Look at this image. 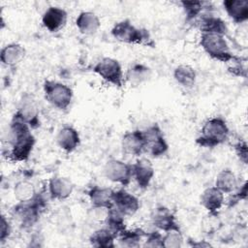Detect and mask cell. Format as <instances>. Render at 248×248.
<instances>
[{
    "label": "cell",
    "instance_id": "6da1fadb",
    "mask_svg": "<svg viewBox=\"0 0 248 248\" xmlns=\"http://www.w3.org/2000/svg\"><path fill=\"white\" fill-rule=\"evenodd\" d=\"M36 143L32 128L14 114L8 132L7 152L3 155L11 162H25L30 157Z\"/></svg>",
    "mask_w": 248,
    "mask_h": 248
},
{
    "label": "cell",
    "instance_id": "7a4b0ae2",
    "mask_svg": "<svg viewBox=\"0 0 248 248\" xmlns=\"http://www.w3.org/2000/svg\"><path fill=\"white\" fill-rule=\"evenodd\" d=\"M230 137V128L222 116H213L206 119L196 139L201 147L213 148L225 143Z\"/></svg>",
    "mask_w": 248,
    "mask_h": 248
},
{
    "label": "cell",
    "instance_id": "3957f363",
    "mask_svg": "<svg viewBox=\"0 0 248 248\" xmlns=\"http://www.w3.org/2000/svg\"><path fill=\"white\" fill-rule=\"evenodd\" d=\"M110 34L116 41L128 45H154L149 31L145 28L135 26L130 19L116 22L112 26Z\"/></svg>",
    "mask_w": 248,
    "mask_h": 248
},
{
    "label": "cell",
    "instance_id": "277c9868",
    "mask_svg": "<svg viewBox=\"0 0 248 248\" xmlns=\"http://www.w3.org/2000/svg\"><path fill=\"white\" fill-rule=\"evenodd\" d=\"M200 46L211 59L219 62L229 63L235 56L223 35L201 33Z\"/></svg>",
    "mask_w": 248,
    "mask_h": 248
},
{
    "label": "cell",
    "instance_id": "5b68a950",
    "mask_svg": "<svg viewBox=\"0 0 248 248\" xmlns=\"http://www.w3.org/2000/svg\"><path fill=\"white\" fill-rule=\"evenodd\" d=\"M46 100L55 108L66 110L74 97L73 89L67 84L53 79H46L43 84Z\"/></svg>",
    "mask_w": 248,
    "mask_h": 248
},
{
    "label": "cell",
    "instance_id": "8992f818",
    "mask_svg": "<svg viewBox=\"0 0 248 248\" xmlns=\"http://www.w3.org/2000/svg\"><path fill=\"white\" fill-rule=\"evenodd\" d=\"M92 71L107 83L121 88L125 83L124 74L120 62L112 57H103L94 66Z\"/></svg>",
    "mask_w": 248,
    "mask_h": 248
},
{
    "label": "cell",
    "instance_id": "52a82bcc",
    "mask_svg": "<svg viewBox=\"0 0 248 248\" xmlns=\"http://www.w3.org/2000/svg\"><path fill=\"white\" fill-rule=\"evenodd\" d=\"M145 140V152L153 158H160L169 151V143L158 123H153L142 130Z\"/></svg>",
    "mask_w": 248,
    "mask_h": 248
},
{
    "label": "cell",
    "instance_id": "ba28073f",
    "mask_svg": "<svg viewBox=\"0 0 248 248\" xmlns=\"http://www.w3.org/2000/svg\"><path fill=\"white\" fill-rule=\"evenodd\" d=\"M44 206V200L37 195L31 202H18L14 208V213L23 228H30L39 220Z\"/></svg>",
    "mask_w": 248,
    "mask_h": 248
},
{
    "label": "cell",
    "instance_id": "9c48e42d",
    "mask_svg": "<svg viewBox=\"0 0 248 248\" xmlns=\"http://www.w3.org/2000/svg\"><path fill=\"white\" fill-rule=\"evenodd\" d=\"M104 175L107 179L122 186H127L133 178L132 165L119 159L111 158L104 166Z\"/></svg>",
    "mask_w": 248,
    "mask_h": 248
},
{
    "label": "cell",
    "instance_id": "30bf717a",
    "mask_svg": "<svg viewBox=\"0 0 248 248\" xmlns=\"http://www.w3.org/2000/svg\"><path fill=\"white\" fill-rule=\"evenodd\" d=\"M15 115L26 122L32 129H36L40 126L38 107L33 96L28 93L21 96Z\"/></svg>",
    "mask_w": 248,
    "mask_h": 248
},
{
    "label": "cell",
    "instance_id": "8fae6325",
    "mask_svg": "<svg viewBox=\"0 0 248 248\" xmlns=\"http://www.w3.org/2000/svg\"><path fill=\"white\" fill-rule=\"evenodd\" d=\"M113 207H115L125 217L133 216L140 207V202L138 197L126 191L119 189L113 193Z\"/></svg>",
    "mask_w": 248,
    "mask_h": 248
},
{
    "label": "cell",
    "instance_id": "7c38bea8",
    "mask_svg": "<svg viewBox=\"0 0 248 248\" xmlns=\"http://www.w3.org/2000/svg\"><path fill=\"white\" fill-rule=\"evenodd\" d=\"M67 20V11L58 6L48 7L42 16V24L50 33H56L63 29Z\"/></svg>",
    "mask_w": 248,
    "mask_h": 248
},
{
    "label": "cell",
    "instance_id": "4fadbf2b",
    "mask_svg": "<svg viewBox=\"0 0 248 248\" xmlns=\"http://www.w3.org/2000/svg\"><path fill=\"white\" fill-rule=\"evenodd\" d=\"M121 147L125 154L140 156L145 152V140L142 130L127 131L121 138Z\"/></svg>",
    "mask_w": 248,
    "mask_h": 248
},
{
    "label": "cell",
    "instance_id": "5bb4252c",
    "mask_svg": "<svg viewBox=\"0 0 248 248\" xmlns=\"http://www.w3.org/2000/svg\"><path fill=\"white\" fill-rule=\"evenodd\" d=\"M132 170L133 178L137 182L138 186L142 190L146 189L150 185L155 175L154 167L146 158H140L132 164Z\"/></svg>",
    "mask_w": 248,
    "mask_h": 248
},
{
    "label": "cell",
    "instance_id": "9a60e30c",
    "mask_svg": "<svg viewBox=\"0 0 248 248\" xmlns=\"http://www.w3.org/2000/svg\"><path fill=\"white\" fill-rule=\"evenodd\" d=\"M56 143L61 150L70 154L74 152L80 144V136L78 130L71 126H63L56 135Z\"/></svg>",
    "mask_w": 248,
    "mask_h": 248
},
{
    "label": "cell",
    "instance_id": "2e32d148",
    "mask_svg": "<svg viewBox=\"0 0 248 248\" xmlns=\"http://www.w3.org/2000/svg\"><path fill=\"white\" fill-rule=\"evenodd\" d=\"M47 191L51 200H67L74 191L73 182L65 176H53L48 180Z\"/></svg>",
    "mask_w": 248,
    "mask_h": 248
},
{
    "label": "cell",
    "instance_id": "e0dca14e",
    "mask_svg": "<svg viewBox=\"0 0 248 248\" xmlns=\"http://www.w3.org/2000/svg\"><path fill=\"white\" fill-rule=\"evenodd\" d=\"M198 25L201 33L219 34L225 37L228 33V26L225 20L212 13H203L198 18Z\"/></svg>",
    "mask_w": 248,
    "mask_h": 248
},
{
    "label": "cell",
    "instance_id": "ac0fdd59",
    "mask_svg": "<svg viewBox=\"0 0 248 248\" xmlns=\"http://www.w3.org/2000/svg\"><path fill=\"white\" fill-rule=\"evenodd\" d=\"M200 202L209 214H218L225 203V194L215 186L208 187L202 191Z\"/></svg>",
    "mask_w": 248,
    "mask_h": 248
},
{
    "label": "cell",
    "instance_id": "d6986e66",
    "mask_svg": "<svg viewBox=\"0 0 248 248\" xmlns=\"http://www.w3.org/2000/svg\"><path fill=\"white\" fill-rule=\"evenodd\" d=\"M113 193L111 188L96 185L88 190L87 196L92 206L109 209L113 206Z\"/></svg>",
    "mask_w": 248,
    "mask_h": 248
},
{
    "label": "cell",
    "instance_id": "ffe728a7",
    "mask_svg": "<svg viewBox=\"0 0 248 248\" xmlns=\"http://www.w3.org/2000/svg\"><path fill=\"white\" fill-rule=\"evenodd\" d=\"M223 8L228 16L236 24L248 20V1L246 0H225Z\"/></svg>",
    "mask_w": 248,
    "mask_h": 248
},
{
    "label": "cell",
    "instance_id": "44dd1931",
    "mask_svg": "<svg viewBox=\"0 0 248 248\" xmlns=\"http://www.w3.org/2000/svg\"><path fill=\"white\" fill-rule=\"evenodd\" d=\"M25 54L26 50L22 45L18 43H10L1 49L0 59L3 65L7 67H15L23 60Z\"/></svg>",
    "mask_w": 248,
    "mask_h": 248
},
{
    "label": "cell",
    "instance_id": "7402d4cb",
    "mask_svg": "<svg viewBox=\"0 0 248 248\" xmlns=\"http://www.w3.org/2000/svg\"><path fill=\"white\" fill-rule=\"evenodd\" d=\"M76 26L83 35H93L101 27L99 16L90 11H82L76 18Z\"/></svg>",
    "mask_w": 248,
    "mask_h": 248
},
{
    "label": "cell",
    "instance_id": "603a6c76",
    "mask_svg": "<svg viewBox=\"0 0 248 248\" xmlns=\"http://www.w3.org/2000/svg\"><path fill=\"white\" fill-rule=\"evenodd\" d=\"M151 220L153 225L163 232L178 227V223L176 222L174 214L170 209L163 205L158 206L153 210Z\"/></svg>",
    "mask_w": 248,
    "mask_h": 248
},
{
    "label": "cell",
    "instance_id": "cb8c5ba5",
    "mask_svg": "<svg viewBox=\"0 0 248 248\" xmlns=\"http://www.w3.org/2000/svg\"><path fill=\"white\" fill-rule=\"evenodd\" d=\"M151 76L150 68L143 63H133L127 69L124 76L125 81L130 82L133 85H140L145 82Z\"/></svg>",
    "mask_w": 248,
    "mask_h": 248
},
{
    "label": "cell",
    "instance_id": "d4e9b609",
    "mask_svg": "<svg viewBox=\"0 0 248 248\" xmlns=\"http://www.w3.org/2000/svg\"><path fill=\"white\" fill-rule=\"evenodd\" d=\"M172 76L176 83L184 88H192L197 80L195 69L187 64H181L175 67Z\"/></svg>",
    "mask_w": 248,
    "mask_h": 248
},
{
    "label": "cell",
    "instance_id": "484cf974",
    "mask_svg": "<svg viewBox=\"0 0 248 248\" xmlns=\"http://www.w3.org/2000/svg\"><path fill=\"white\" fill-rule=\"evenodd\" d=\"M214 186L223 194H232L238 186L237 177L232 170L224 169L217 174Z\"/></svg>",
    "mask_w": 248,
    "mask_h": 248
},
{
    "label": "cell",
    "instance_id": "4316f807",
    "mask_svg": "<svg viewBox=\"0 0 248 248\" xmlns=\"http://www.w3.org/2000/svg\"><path fill=\"white\" fill-rule=\"evenodd\" d=\"M116 234L107 227L96 230L89 237V242L94 247L99 248H111L114 247Z\"/></svg>",
    "mask_w": 248,
    "mask_h": 248
},
{
    "label": "cell",
    "instance_id": "83f0119b",
    "mask_svg": "<svg viewBox=\"0 0 248 248\" xmlns=\"http://www.w3.org/2000/svg\"><path fill=\"white\" fill-rule=\"evenodd\" d=\"M180 5L184 11L186 20L188 22L198 19L204 11H209L210 3L204 1H181Z\"/></svg>",
    "mask_w": 248,
    "mask_h": 248
},
{
    "label": "cell",
    "instance_id": "f1b7e54d",
    "mask_svg": "<svg viewBox=\"0 0 248 248\" xmlns=\"http://www.w3.org/2000/svg\"><path fill=\"white\" fill-rule=\"evenodd\" d=\"M34 184L28 180H20L14 187V196L18 202H28L37 197Z\"/></svg>",
    "mask_w": 248,
    "mask_h": 248
},
{
    "label": "cell",
    "instance_id": "f546056e",
    "mask_svg": "<svg viewBox=\"0 0 248 248\" xmlns=\"http://www.w3.org/2000/svg\"><path fill=\"white\" fill-rule=\"evenodd\" d=\"M146 235V233L140 229L128 230L125 229L117 235V240L121 246L124 247H138L140 245V240Z\"/></svg>",
    "mask_w": 248,
    "mask_h": 248
},
{
    "label": "cell",
    "instance_id": "4dcf8cb0",
    "mask_svg": "<svg viewBox=\"0 0 248 248\" xmlns=\"http://www.w3.org/2000/svg\"><path fill=\"white\" fill-rule=\"evenodd\" d=\"M105 225L108 229L113 232L116 234V236L125 229H127L125 225V216L113 206L109 208L108 211V215L105 220Z\"/></svg>",
    "mask_w": 248,
    "mask_h": 248
},
{
    "label": "cell",
    "instance_id": "1f68e13d",
    "mask_svg": "<svg viewBox=\"0 0 248 248\" xmlns=\"http://www.w3.org/2000/svg\"><path fill=\"white\" fill-rule=\"evenodd\" d=\"M163 234V245L168 248H179L183 245L184 238L179 226L170 229Z\"/></svg>",
    "mask_w": 248,
    "mask_h": 248
},
{
    "label": "cell",
    "instance_id": "d6a6232c",
    "mask_svg": "<svg viewBox=\"0 0 248 248\" xmlns=\"http://www.w3.org/2000/svg\"><path fill=\"white\" fill-rule=\"evenodd\" d=\"M143 246L145 247H164L163 234L158 231L146 233Z\"/></svg>",
    "mask_w": 248,
    "mask_h": 248
},
{
    "label": "cell",
    "instance_id": "836d02e7",
    "mask_svg": "<svg viewBox=\"0 0 248 248\" xmlns=\"http://www.w3.org/2000/svg\"><path fill=\"white\" fill-rule=\"evenodd\" d=\"M234 152L236 154V157L240 162H242L244 165L248 162V146L247 142L245 140H238L233 145Z\"/></svg>",
    "mask_w": 248,
    "mask_h": 248
},
{
    "label": "cell",
    "instance_id": "e575fe53",
    "mask_svg": "<svg viewBox=\"0 0 248 248\" xmlns=\"http://www.w3.org/2000/svg\"><path fill=\"white\" fill-rule=\"evenodd\" d=\"M234 194L232 195V197L230 199L229 202L231 204V206L234 205L235 203H237L238 202L242 201V200H246L247 198V182L245 181L241 186H237V188L234 190Z\"/></svg>",
    "mask_w": 248,
    "mask_h": 248
},
{
    "label": "cell",
    "instance_id": "d590c367",
    "mask_svg": "<svg viewBox=\"0 0 248 248\" xmlns=\"http://www.w3.org/2000/svg\"><path fill=\"white\" fill-rule=\"evenodd\" d=\"M12 233V225L9 219L5 216H1V229H0V242L4 243Z\"/></svg>",
    "mask_w": 248,
    "mask_h": 248
},
{
    "label": "cell",
    "instance_id": "8d00e7d4",
    "mask_svg": "<svg viewBox=\"0 0 248 248\" xmlns=\"http://www.w3.org/2000/svg\"><path fill=\"white\" fill-rule=\"evenodd\" d=\"M192 246L194 247H208V246H211L209 243L205 242L204 240L202 242V241H199V242H193V244H191Z\"/></svg>",
    "mask_w": 248,
    "mask_h": 248
}]
</instances>
